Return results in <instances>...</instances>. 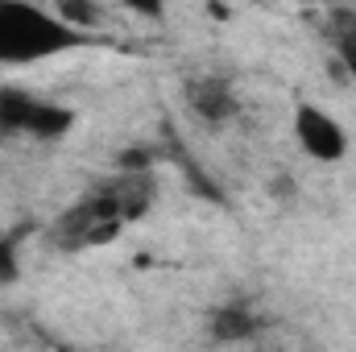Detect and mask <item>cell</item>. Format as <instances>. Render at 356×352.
Masks as SVG:
<instances>
[{
  "label": "cell",
  "instance_id": "8fae6325",
  "mask_svg": "<svg viewBox=\"0 0 356 352\" xmlns=\"http://www.w3.org/2000/svg\"><path fill=\"white\" fill-rule=\"evenodd\" d=\"M302 4H319V0H302Z\"/></svg>",
  "mask_w": 356,
  "mask_h": 352
},
{
  "label": "cell",
  "instance_id": "7a4b0ae2",
  "mask_svg": "<svg viewBox=\"0 0 356 352\" xmlns=\"http://www.w3.org/2000/svg\"><path fill=\"white\" fill-rule=\"evenodd\" d=\"M120 224H129V220H124L116 195L104 186V191H95L91 199L75 203L71 211H63V220L54 224V237H58V245H67V249H88V245L112 241V237L120 232Z\"/></svg>",
  "mask_w": 356,
  "mask_h": 352
},
{
  "label": "cell",
  "instance_id": "9c48e42d",
  "mask_svg": "<svg viewBox=\"0 0 356 352\" xmlns=\"http://www.w3.org/2000/svg\"><path fill=\"white\" fill-rule=\"evenodd\" d=\"M137 17H162V8H166V0H124Z\"/></svg>",
  "mask_w": 356,
  "mask_h": 352
},
{
  "label": "cell",
  "instance_id": "277c9868",
  "mask_svg": "<svg viewBox=\"0 0 356 352\" xmlns=\"http://www.w3.org/2000/svg\"><path fill=\"white\" fill-rule=\"evenodd\" d=\"M294 137H298V145H302L315 162H340V158L348 154V133H344V125H340L332 112H323L319 104H298V108H294Z\"/></svg>",
  "mask_w": 356,
  "mask_h": 352
},
{
  "label": "cell",
  "instance_id": "30bf717a",
  "mask_svg": "<svg viewBox=\"0 0 356 352\" xmlns=\"http://www.w3.org/2000/svg\"><path fill=\"white\" fill-rule=\"evenodd\" d=\"M340 63H344V71L356 79V42H340Z\"/></svg>",
  "mask_w": 356,
  "mask_h": 352
},
{
  "label": "cell",
  "instance_id": "5b68a950",
  "mask_svg": "<svg viewBox=\"0 0 356 352\" xmlns=\"http://www.w3.org/2000/svg\"><path fill=\"white\" fill-rule=\"evenodd\" d=\"M186 108H191L199 120L224 129V125L236 116V91L228 88V79H216V75L191 79V83H186Z\"/></svg>",
  "mask_w": 356,
  "mask_h": 352
},
{
  "label": "cell",
  "instance_id": "8992f818",
  "mask_svg": "<svg viewBox=\"0 0 356 352\" xmlns=\"http://www.w3.org/2000/svg\"><path fill=\"white\" fill-rule=\"evenodd\" d=\"M207 332H211V340H220V344H241V340H253V336L261 332V319H257L249 307L232 303V307L211 311Z\"/></svg>",
  "mask_w": 356,
  "mask_h": 352
},
{
  "label": "cell",
  "instance_id": "ba28073f",
  "mask_svg": "<svg viewBox=\"0 0 356 352\" xmlns=\"http://www.w3.org/2000/svg\"><path fill=\"white\" fill-rule=\"evenodd\" d=\"M17 273H21V265H17L13 245H8V241H0V286H13V282H17Z\"/></svg>",
  "mask_w": 356,
  "mask_h": 352
},
{
  "label": "cell",
  "instance_id": "52a82bcc",
  "mask_svg": "<svg viewBox=\"0 0 356 352\" xmlns=\"http://www.w3.org/2000/svg\"><path fill=\"white\" fill-rule=\"evenodd\" d=\"M50 8H54L71 29H83V33H91V29L104 25V8H99L95 0H50Z\"/></svg>",
  "mask_w": 356,
  "mask_h": 352
},
{
  "label": "cell",
  "instance_id": "6da1fadb",
  "mask_svg": "<svg viewBox=\"0 0 356 352\" xmlns=\"http://www.w3.org/2000/svg\"><path fill=\"white\" fill-rule=\"evenodd\" d=\"M88 42L83 29H71L38 0H0V67H29Z\"/></svg>",
  "mask_w": 356,
  "mask_h": 352
},
{
  "label": "cell",
  "instance_id": "3957f363",
  "mask_svg": "<svg viewBox=\"0 0 356 352\" xmlns=\"http://www.w3.org/2000/svg\"><path fill=\"white\" fill-rule=\"evenodd\" d=\"M75 125L71 108L29 99L21 91H0V133H29V137H63Z\"/></svg>",
  "mask_w": 356,
  "mask_h": 352
}]
</instances>
